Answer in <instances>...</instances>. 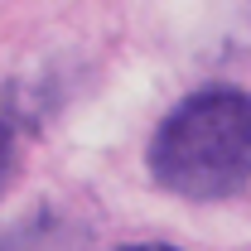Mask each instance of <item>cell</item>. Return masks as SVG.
<instances>
[{"label": "cell", "mask_w": 251, "mask_h": 251, "mask_svg": "<svg viewBox=\"0 0 251 251\" xmlns=\"http://www.w3.org/2000/svg\"><path fill=\"white\" fill-rule=\"evenodd\" d=\"M150 174L179 198H232L251 184V92L208 87L179 101L150 140Z\"/></svg>", "instance_id": "cell-1"}, {"label": "cell", "mask_w": 251, "mask_h": 251, "mask_svg": "<svg viewBox=\"0 0 251 251\" xmlns=\"http://www.w3.org/2000/svg\"><path fill=\"white\" fill-rule=\"evenodd\" d=\"M10 174H15V130L0 121V193L10 184Z\"/></svg>", "instance_id": "cell-2"}, {"label": "cell", "mask_w": 251, "mask_h": 251, "mask_svg": "<svg viewBox=\"0 0 251 251\" xmlns=\"http://www.w3.org/2000/svg\"><path fill=\"white\" fill-rule=\"evenodd\" d=\"M116 251H179V247H159V242H135V247H116Z\"/></svg>", "instance_id": "cell-3"}]
</instances>
